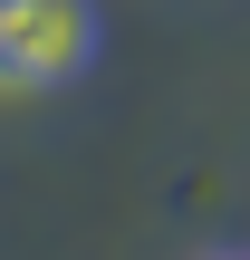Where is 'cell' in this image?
<instances>
[{
	"instance_id": "obj_1",
	"label": "cell",
	"mask_w": 250,
	"mask_h": 260,
	"mask_svg": "<svg viewBox=\"0 0 250 260\" xmlns=\"http://www.w3.org/2000/svg\"><path fill=\"white\" fill-rule=\"evenodd\" d=\"M96 68V0H0V87L48 96Z\"/></svg>"
}]
</instances>
